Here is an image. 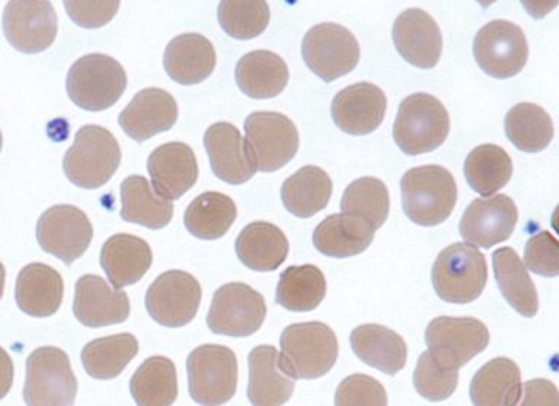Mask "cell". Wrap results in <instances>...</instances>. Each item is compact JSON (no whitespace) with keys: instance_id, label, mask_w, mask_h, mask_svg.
I'll list each match as a JSON object with an SVG mask.
<instances>
[{"instance_id":"cell-2","label":"cell","mask_w":559,"mask_h":406,"mask_svg":"<svg viewBox=\"0 0 559 406\" xmlns=\"http://www.w3.org/2000/svg\"><path fill=\"white\" fill-rule=\"evenodd\" d=\"M280 345L283 370L295 380L322 378L338 360V339L335 332L322 322L287 326Z\"/></svg>"},{"instance_id":"cell-43","label":"cell","mask_w":559,"mask_h":406,"mask_svg":"<svg viewBox=\"0 0 559 406\" xmlns=\"http://www.w3.org/2000/svg\"><path fill=\"white\" fill-rule=\"evenodd\" d=\"M218 24L231 38H257L270 24L266 0H222L217 9Z\"/></svg>"},{"instance_id":"cell-48","label":"cell","mask_w":559,"mask_h":406,"mask_svg":"<svg viewBox=\"0 0 559 406\" xmlns=\"http://www.w3.org/2000/svg\"><path fill=\"white\" fill-rule=\"evenodd\" d=\"M523 405H559V393L552 382L537 379L524 384Z\"/></svg>"},{"instance_id":"cell-14","label":"cell","mask_w":559,"mask_h":406,"mask_svg":"<svg viewBox=\"0 0 559 406\" xmlns=\"http://www.w3.org/2000/svg\"><path fill=\"white\" fill-rule=\"evenodd\" d=\"M59 22L50 0H9L3 33L9 44L25 55L46 51L56 41Z\"/></svg>"},{"instance_id":"cell-33","label":"cell","mask_w":559,"mask_h":406,"mask_svg":"<svg viewBox=\"0 0 559 406\" xmlns=\"http://www.w3.org/2000/svg\"><path fill=\"white\" fill-rule=\"evenodd\" d=\"M122 220L157 230L168 226L174 216L170 200L157 194L151 182L140 175L126 178L120 187Z\"/></svg>"},{"instance_id":"cell-3","label":"cell","mask_w":559,"mask_h":406,"mask_svg":"<svg viewBox=\"0 0 559 406\" xmlns=\"http://www.w3.org/2000/svg\"><path fill=\"white\" fill-rule=\"evenodd\" d=\"M121 147L111 131L90 124L74 135L73 146L66 152L63 169L69 181L85 190H95L117 172Z\"/></svg>"},{"instance_id":"cell-28","label":"cell","mask_w":559,"mask_h":406,"mask_svg":"<svg viewBox=\"0 0 559 406\" xmlns=\"http://www.w3.org/2000/svg\"><path fill=\"white\" fill-rule=\"evenodd\" d=\"M374 231L365 218L344 212L332 214L314 229L313 244L326 256H356L373 242Z\"/></svg>"},{"instance_id":"cell-36","label":"cell","mask_w":559,"mask_h":406,"mask_svg":"<svg viewBox=\"0 0 559 406\" xmlns=\"http://www.w3.org/2000/svg\"><path fill=\"white\" fill-rule=\"evenodd\" d=\"M238 217V208L229 195L217 191L203 192L192 200L183 214L188 231L203 240L221 239Z\"/></svg>"},{"instance_id":"cell-25","label":"cell","mask_w":559,"mask_h":406,"mask_svg":"<svg viewBox=\"0 0 559 406\" xmlns=\"http://www.w3.org/2000/svg\"><path fill=\"white\" fill-rule=\"evenodd\" d=\"M64 283L59 271L43 262H33L17 274L15 299L22 312L34 318H48L60 309Z\"/></svg>"},{"instance_id":"cell-19","label":"cell","mask_w":559,"mask_h":406,"mask_svg":"<svg viewBox=\"0 0 559 406\" xmlns=\"http://www.w3.org/2000/svg\"><path fill=\"white\" fill-rule=\"evenodd\" d=\"M386 107V95L379 86L360 82L344 87L335 95L331 105V116L344 133L365 135L379 129Z\"/></svg>"},{"instance_id":"cell-22","label":"cell","mask_w":559,"mask_h":406,"mask_svg":"<svg viewBox=\"0 0 559 406\" xmlns=\"http://www.w3.org/2000/svg\"><path fill=\"white\" fill-rule=\"evenodd\" d=\"M204 147L214 175L230 186L248 182L257 172L247 140L230 122H216L204 134Z\"/></svg>"},{"instance_id":"cell-32","label":"cell","mask_w":559,"mask_h":406,"mask_svg":"<svg viewBox=\"0 0 559 406\" xmlns=\"http://www.w3.org/2000/svg\"><path fill=\"white\" fill-rule=\"evenodd\" d=\"M349 341L353 351L361 361L383 373L395 375L406 365L408 348L404 338L386 326H357Z\"/></svg>"},{"instance_id":"cell-4","label":"cell","mask_w":559,"mask_h":406,"mask_svg":"<svg viewBox=\"0 0 559 406\" xmlns=\"http://www.w3.org/2000/svg\"><path fill=\"white\" fill-rule=\"evenodd\" d=\"M449 131L450 117L444 105L436 96L414 94L400 105L393 140L406 155H423L439 148Z\"/></svg>"},{"instance_id":"cell-13","label":"cell","mask_w":559,"mask_h":406,"mask_svg":"<svg viewBox=\"0 0 559 406\" xmlns=\"http://www.w3.org/2000/svg\"><path fill=\"white\" fill-rule=\"evenodd\" d=\"M489 343V332L475 318H436L426 331V344L431 356L441 365L461 369L483 353Z\"/></svg>"},{"instance_id":"cell-21","label":"cell","mask_w":559,"mask_h":406,"mask_svg":"<svg viewBox=\"0 0 559 406\" xmlns=\"http://www.w3.org/2000/svg\"><path fill=\"white\" fill-rule=\"evenodd\" d=\"M177 120V100L159 87L138 92L118 118L122 131L139 143L173 129Z\"/></svg>"},{"instance_id":"cell-16","label":"cell","mask_w":559,"mask_h":406,"mask_svg":"<svg viewBox=\"0 0 559 406\" xmlns=\"http://www.w3.org/2000/svg\"><path fill=\"white\" fill-rule=\"evenodd\" d=\"M94 227L81 208L70 204L55 205L43 213L37 223V239L44 252L51 253L66 265L73 264L90 248Z\"/></svg>"},{"instance_id":"cell-23","label":"cell","mask_w":559,"mask_h":406,"mask_svg":"<svg viewBox=\"0 0 559 406\" xmlns=\"http://www.w3.org/2000/svg\"><path fill=\"white\" fill-rule=\"evenodd\" d=\"M147 170L157 194L170 201L181 199L199 179L195 153L186 143L156 147L148 156Z\"/></svg>"},{"instance_id":"cell-49","label":"cell","mask_w":559,"mask_h":406,"mask_svg":"<svg viewBox=\"0 0 559 406\" xmlns=\"http://www.w3.org/2000/svg\"><path fill=\"white\" fill-rule=\"evenodd\" d=\"M528 15L535 20H544L548 13L558 7L559 0H520Z\"/></svg>"},{"instance_id":"cell-27","label":"cell","mask_w":559,"mask_h":406,"mask_svg":"<svg viewBox=\"0 0 559 406\" xmlns=\"http://www.w3.org/2000/svg\"><path fill=\"white\" fill-rule=\"evenodd\" d=\"M152 261V249L146 240L133 235H114L100 249V265L117 288L140 282L151 270Z\"/></svg>"},{"instance_id":"cell-12","label":"cell","mask_w":559,"mask_h":406,"mask_svg":"<svg viewBox=\"0 0 559 406\" xmlns=\"http://www.w3.org/2000/svg\"><path fill=\"white\" fill-rule=\"evenodd\" d=\"M476 63L496 79H509L522 72L527 63L526 35L513 22L497 20L484 25L474 41Z\"/></svg>"},{"instance_id":"cell-26","label":"cell","mask_w":559,"mask_h":406,"mask_svg":"<svg viewBox=\"0 0 559 406\" xmlns=\"http://www.w3.org/2000/svg\"><path fill=\"white\" fill-rule=\"evenodd\" d=\"M216 63V50L204 35H178L165 50L166 73L179 85L190 86L204 82L214 72Z\"/></svg>"},{"instance_id":"cell-50","label":"cell","mask_w":559,"mask_h":406,"mask_svg":"<svg viewBox=\"0 0 559 406\" xmlns=\"http://www.w3.org/2000/svg\"><path fill=\"white\" fill-rule=\"evenodd\" d=\"M552 227L555 230L558 231L559 235V205L557 208H555V212L552 214Z\"/></svg>"},{"instance_id":"cell-17","label":"cell","mask_w":559,"mask_h":406,"mask_svg":"<svg viewBox=\"0 0 559 406\" xmlns=\"http://www.w3.org/2000/svg\"><path fill=\"white\" fill-rule=\"evenodd\" d=\"M518 220V207L509 195L485 196L472 201L463 213L459 231L466 242L488 249L509 239Z\"/></svg>"},{"instance_id":"cell-9","label":"cell","mask_w":559,"mask_h":406,"mask_svg":"<svg viewBox=\"0 0 559 406\" xmlns=\"http://www.w3.org/2000/svg\"><path fill=\"white\" fill-rule=\"evenodd\" d=\"M249 155L260 172L282 169L299 151V131L284 114L257 111L245 121Z\"/></svg>"},{"instance_id":"cell-24","label":"cell","mask_w":559,"mask_h":406,"mask_svg":"<svg viewBox=\"0 0 559 406\" xmlns=\"http://www.w3.org/2000/svg\"><path fill=\"white\" fill-rule=\"evenodd\" d=\"M248 397L252 405L286 404L295 392V379L283 370L282 353L273 345H258L249 353Z\"/></svg>"},{"instance_id":"cell-7","label":"cell","mask_w":559,"mask_h":406,"mask_svg":"<svg viewBox=\"0 0 559 406\" xmlns=\"http://www.w3.org/2000/svg\"><path fill=\"white\" fill-rule=\"evenodd\" d=\"M188 387L200 405H223L238 387V358L225 345L205 344L187 358Z\"/></svg>"},{"instance_id":"cell-5","label":"cell","mask_w":559,"mask_h":406,"mask_svg":"<svg viewBox=\"0 0 559 406\" xmlns=\"http://www.w3.org/2000/svg\"><path fill=\"white\" fill-rule=\"evenodd\" d=\"M431 278L441 300L454 304L472 303L487 286V260L472 244L453 243L437 256Z\"/></svg>"},{"instance_id":"cell-6","label":"cell","mask_w":559,"mask_h":406,"mask_svg":"<svg viewBox=\"0 0 559 406\" xmlns=\"http://www.w3.org/2000/svg\"><path fill=\"white\" fill-rule=\"evenodd\" d=\"M127 87L124 68L112 57L87 55L68 73L69 98L86 111H104L120 100Z\"/></svg>"},{"instance_id":"cell-39","label":"cell","mask_w":559,"mask_h":406,"mask_svg":"<svg viewBox=\"0 0 559 406\" xmlns=\"http://www.w3.org/2000/svg\"><path fill=\"white\" fill-rule=\"evenodd\" d=\"M138 353V339L124 332L86 344L82 349V365L91 378L109 380L120 375Z\"/></svg>"},{"instance_id":"cell-51","label":"cell","mask_w":559,"mask_h":406,"mask_svg":"<svg viewBox=\"0 0 559 406\" xmlns=\"http://www.w3.org/2000/svg\"><path fill=\"white\" fill-rule=\"evenodd\" d=\"M483 8L491 7L492 3H496L497 0H476Z\"/></svg>"},{"instance_id":"cell-42","label":"cell","mask_w":559,"mask_h":406,"mask_svg":"<svg viewBox=\"0 0 559 406\" xmlns=\"http://www.w3.org/2000/svg\"><path fill=\"white\" fill-rule=\"evenodd\" d=\"M389 191L386 186L378 178H360L345 188L341 210L344 213L354 214L365 218L374 229H379L388 220Z\"/></svg>"},{"instance_id":"cell-15","label":"cell","mask_w":559,"mask_h":406,"mask_svg":"<svg viewBox=\"0 0 559 406\" xmlns=\"http://www.w3.org/2000/svg\"><path fill=\"white\" fill-rule=\"evenodd\" d=\"M199 279L186 271H166L152 283L146 292V309L153 321L166 327L188 325L201 303Z\"/></svg>"},{"instance_id":"cell-29","label":"cell","mask_w":559,"mask_h":406,"mask_svg":"<svg viewBox=\"0 0 559 406\" xmlns=\"http://www.w3.org/2000/svg\"><path fill=\"white\" fill-rule=\"evenodd\" d=\"M236 255L249 270L275 271L288 255L287 236L269 222H253L245 226L235 243Z\"/></svg>"},{"instance_id":"cell-46","label":"cell","mask_w":559,"mask_h":406,"mask_svg":"<svg viewBox=\"0 0 559 406\" xmlns=\"http://www.w3.org/2000/svg\"><path fill=\"white\" fill-rule=\"evenodd\" d=\"M335 404L345 406L386 405V391L378 380L365 374H353L341 382Z\"/></svg>"},{"instance_id":"cell-38","label":"cell","mask_w":559,"mask_h":406,"mask_svg":"<svg viewBox=\"0 0 559 406\" xmlns=\"http://www.w3.org/2000/svg\"><path fill=\"white\" fill-rule=\"evenodd\" d=\"M325 295V275L318 266L293 265L280 275L275 300L292 312H310L322 303Z\"/></svg>"},{"instance_id":"cell-35","label":"cell","mask_w":559,"mask_h":406,"mask_svg":"<svg viewBox=\"0 0 559 406\" xmlns=\"http://www.w3.org/2000/svg\"><path fill=\"white\" fill-rule=\"evenodd\" d=\"M332 195L330 175L319 166H305L283 183L284 207L293 216L308 218L325 208Z\"/></svg>"},{"instance_id":"cell-41","label":"cell","mask_w":559,"mask_h":406,"mask_svg":"<svg viewBox=\"0 0 559 406\" xmlns=\"http://www.w3.org/2000/svg\"><path fill=\"white\" fill-rule=\"evenodd\" d=\"M513 162L509 153L497 144H483L469 153L465 162V177L472 190L491 195L509 183Z\"/></svg>"},{"instance_id":"cell-44","label":"cell","mask_w":559,"mask_h":406,"mask_svg":"<svg viewBox=\"0 0 559 406\" xmlns=\"http://www.w3.org/2000/svg\"><path fill=\"white\" fill-rule=\"evenodd\" d=\"M459 382V369L441 365L430 351L421 354L414 371V386L428 401H443L453 395Z\"/></svg>"},{"instance_id":"cell-10","label":"cell","mask_w":559,"mask_h":406,"mask_svg":"<svg viewBox=\"0 0 559 406\" xmlns=\"http://www.w3.org/2000/svg\"><path fill=\"white\" fill-rule=\"evenodd\" d=\"M301 56L318 77L334 82L356 69L360 46L352 31L334 22H325L314 25L305 35Z\"/></svg>"},{"instance_id":"cell-45","label":"cell","mask_w":559,"mask_h":406,"mask_svg":"<svg viewBox=\"0 0 559 406\" xmlns=\"http://www.w3.org/2000/svg\"><path fill=\"white\" fill-rule=\"evenodd\" d=\"M524 264L542 277H558L559 275V240L549 231H540L527 240L524 249Z\"/></svg>"},{"instance_id":"cell-20","label":"cell","mask_w":559,"mask_h":406,"mask_svg":"<svg viewBox=\"0 0 559 406\" xmlns=\"http://www.w3.org/2000/svg\"><path fill=\"white\" fill-rule=\"evenodd\" d=\"M393 43L402 59L419 69L435 68L443 50V37L435 17L421 9H406L396 17Z\"/></svg>"},{"instance_id":"cell-11","label":"cell","mask_w":559,"mask_h":406,"mask_svg":"<svg viewBox=\"0 0 559 406\" xmlns=\"http://www.w3.org/2000/svg\"><path fill=\"white\" fill-rule=\"evenodd\" d=\"M266 317L264 296L245 283H229L214 292L207 326L217 335L247 338L260 331Z\"/></svg>"},{"instance_id":"cell-47","label":"cell","mask_w":559,"mask_h":406,"mask_svg":"<svg viewBox=\"0 0 559 406\" xmlns=\"http://www.w3.org/2000/svg\"><path fill=\"white\" fill-rule=\"evenodd\" d=\"M63 3L74 24L82 28L95 29L114 20L121 0H63Z\"/></svg>"},{"instance_id":"cell-18","label":"cell","mask_w":559,"mask_h":406,"mask_svg":"<svg viewBox=\"0 0 559 406\" xmlns=\"http://www.w3.org/2000/svg\"><path fill=\"white\" fill-rule=\"evenodd\" d=\"M126 291L111 287L103 277L82 275L74 288L73 313L83 326L103 327L126 322L130 317Z\"/></svg>"},{"instance_id":"cell-1","label":"cell","mask_w":559,"mask_h":406,"mask_svg":"<svg viewBox=\"0 0 559 406\" xmlns=\"http://www.w3.org/2000/svg\"><path fill=\"white\" fill-rule=\"evenodd\" d=\"M401 192L406 216L427 227L448 220L457 200L453 175L439 165L409 169L401 179Z\"/></svg>"},{"instance_id":"cell-40","label":"cell","mask_w":559,"mask_h":406,"mask_svg":"<svg viewBox=\"0 0 559 406\" xmlns=\"http://www.w3.org/2000/svg\"><path fill=\"white\" fill-rule=\"evenodd\" d=\"M507 138L519 151L539 153L554 139V122L544 108L535 104H518L507 114L504 121Z\"/></svg>"},{"instance_id":"cell-34","label":"cell","mask_w":559,"mask_h":406,"mask_svg":"<svg viewBox=\"0 0 559 406\" xmlns=\"http://www.w3.org/2000/svg\"><path fill=\"white\" fill-rule=\"evenodd\" d=\"M493 275L498 287L511 308L522 317H536L539 310V297L527 266L520 260L513 248H501L492 253Z\"/></svg>"},{"instance_id":"cell-8","label":"cell","mask_w":559,"mask_h":406,"mask_svg":"<svg viewBox=\"0 0 559 406\" xmlns=\"http://www.w3.org/2000/svg\"><path fill=\"white\" fill-rule=\"evenodd\" d=\"M22 395L26 405H73L78 380L68 354L57 347H41L31 353Z\"/></svg>"},{"instance_id":"cell-30","label":"cell","mask_w":559,"mask_h":406,"mask_svg":"<svg viewBox=\"0 0 559 406\" xmlns=\"http://www.w3.org/2000/svg\"><path fill=\"white\" fill-rule=\"evenodd\" d=\"M474 405L514 406L523 396L522 373L510 358L500 357L480 367L471 382Z\"/></svg>"},{"instance_id":"cell-37","label":"cell","mask_w":559,"mask_h":406,"mask_svg":"<svg viewBox=\"0 0 559 406\" xmlns=\"http://www.w3.org/2000/svg\"><path fill=\"white\" fill-rule=\"evenodd\" d=\"M131 396L142 406L173 405L178 396L175 365L168 357L147 358L130 380Z\"/></svg>"},{"instance_id":"cell-31","label":"cell","mask_w":559,"mask_h":406,"mask_svg":"<svg viewBox=\"0 0 559 406\" xmlns=\"http://www.w3.org/2000/svg\"><path fill=\"white\" fill-rule=\"evenodd\" d=\"M236 82L249 98L270 99L282 94L288 83L286 61L269 50L248 52L236 64Z\"/></svg>"}]
</instances>
